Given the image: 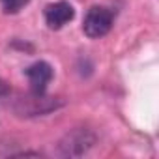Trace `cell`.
I'll use <instances>...</instances> for the list:
<instances>
[{
  "mask_svg": "<svg viewBox=\"0 0 159 159\" xmlns=\"http://www.w3.org/2000/svg\"><path fill=\"white\" fill-rule=\"evenodd\" d=\"M4 94H6V84H4L2 81H0V99L4 98Z\"/></svg>",
  "mask_w": 159,
  "mask_h": 159,
  "instance_id": "obj_5",
  "label": "cell"
},
{
  "mask_svg": "<svg viewBox=\"0 0 159 159\" xmlns=\"http://www.w3.org/2000/svg\"><path fill=\"white\" fill-rule=\"evenodd\" d=\"M25 75L28 79V84H30V90L34 92V96H43L49 83L52 81L54 71L49 62L39 60V62H34L32 66H28L25 69Z\"/></svg>",
  "mask_w": 159,
  "mask_h": 159,
  "instance_id": "obj_2",
  "label": "cell"
},
{
  "mask_svg": "<svg viewBox=\"0 0 159 159\" xmlns=\"http://www.w3.org/2000/svg\"><path fill=\"white\" fill-rule=\"evenodd\" d=\"M112 23H114V13L109 8H105V6H94L84 15L83 32L90 39H98V38H103L105 34L111 32Z\"/></svg>",
  "mask_w": 159,
  "mask_h": 159,
  "instance_id": "obj_1",
  "label": "cell"
},
{
  "mask_svg": "<svg viewBox=\"0 0 159 159\" xmlns=\"http://www.w3.org/2000/svg\"><path fill=\"white\" fill-rule=\"evenodd\" d=\"M30 0H0V6H2L4 13H19Z\"/></svg>",
  "mask_w": 159,
  "mask_h": 159,
  "instance_id": "obj_4",
  "label": "cell"
},
{
  "mask_svg": "<svg viewBox=\"0 0 159 159\" xmlns=\"http://www.w3.org/2000/svg\"><path fill=\"white\" fill-rule=\"evenodd\" d=\"M75 17V10L69 2L60 0V2L49 4L45 8V23L49 28L52 30H60L62 26H66L71 19Z\"/></svg>",
  "mask_w": 159,
  "mask_h": 159,
  "instance_id": "obj_3",
  "label": "cell"
}]
</instances>
